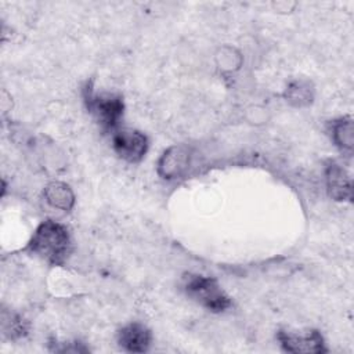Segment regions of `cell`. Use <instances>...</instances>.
<instances>
[{
	"mask_svg": "<svg viewBox=\"0 0 354 354\" xmlns=\"http://www.w3.org/2000/svg\"><path fill=\"white\" fill-rule=\"evenodd\" d=\"M191 165V149L187 145H173L163 152L158 163V173L166 180L184 176Z\"/></svg>",
	"mask_w": 354,
	"mask_h": 354,
	"instance_id": "8992f818",
	"label": "cell"
},
{
	"mask_svg": "<svg viewBox=\"0 0 354 354\" xmlns=\"http://www.w3.org/2000/svg\"><path fill=\"white\" fill-rule=\"evenodd\" d=\"M278 340L285 351L289 353H325L322 335L315 329L290 332L279 330Z\"/></svg>",
	"mask_w": 354,
	"mask_h": 354,
	"instance_id": "5b68a950",
	"label": "cell"
},
{
	"mask_svg": "<svg viewBox=\"0 0 354 354\" xmlns=\"http://www.w3.org/2000/svg\"><path fill=\"white\" fill-rule=\"evenodd\" d=\"M183 288L192 300L212 313H221L231 306L230 297L212 277L185 274L183 277Z\"/></svg>",
	"mask_w": 354,
	"mask_h": 354,
	"instance_id": "7a4b0ae2",
	"label": "cell"
},
{
	"mask_svg": "<svg viewBox=\"0 0 354 354\" xmlns=\"http://www.w3.org/2000/svg\"><path fill=\"white\" fill-rule=\"evenodd\" d=\"M151 330L140 322L129 324L123 326L118 333V343L120 344V347L130 353L147 351L151 346Z\"/></svg>",
	"mask_w": 354,
	"mask_h": 354,
	"instance_id": "ba28073f",
	"label": "cell"
},
{
	"mask_svg": "<svg viewBox=\"0 0 354 354\" xmlns=\"http://www.w3.org/2000/svg\"><path fill=\"white\" fill-rule=\"evenodd\" d=\"M325 180H326L328 194L332 199L335 201L351 199V177L342 165L330 160L325 167Z\"/></svg>",
	"mask_w": 354,
	"mask_h": 354,
	"instance_id": "52a82bcc",
	"label": "cell"
},
{
	"mask_svg": "<svg viewBox=\"0 0 354 354\" xmlns=\"http://www.w3.org/2000/svg\"><path fill=\"white\" fill-rule=\"evenodd\" d=\"M112 148L119 158L130 163H137L147 153L148 140L138 130L120 129L112 134Z\"/></svg>",
	"mask_w": 354,
	"mask_h": 354,
	"instance_id": "277c9868",
	"label": "cell"
},
{
	"mask_svg": "<svg viewBox=\"0 0 354 354\" xmlns=\"http://www.w3.org/2000/svg\"><path fill=\"white\" fill-rule=\"evenodd\" d=\"M286 98L295 105H304L311 101V93L308 84L303 82L292 83L286 90Z\"/></svg>",
	"mask_w": 354,
	"mask_h": 354,
	"instance_id": "8fae6325",
	"label": "cell"
},
{
	"mask_svg": "<svg viewBox=\"0 0 354 354\" xmlns=\"http://www.w3.org/2000/svg\"><path fill=\"white\" fill-rule=\"evenodd\" d=\"M84 101L87 109L94 115L102 129L113 130L122 115H123V101L119 95L113 94H95L91 86L84 88Z\"/></svg>",
	"mask_w": 354,
	"mask_h": 354,
	"instance_id": "3957f363",
	"label": "cell"
},
{
	"mask_svg": "<svg viewBox=\"0 0 354 354\" xmlns=\"http://www.w3.org/2000/svg\"><path fill=\"white\" fill-rule=\"evenodd\" d=\"M332 138L339 147V149L344 153L353 152V120L351 118H340L337 120H333L330 124Z\"/></svg>",
	"mask_w": 354,
	"mask_h": 354,
	"instance_id": "30bf717a",
	"label": "cell"
},
{
	"mask_svg": "<svg viewBox=\"0 0 354 354\" xmlns=\"http://www.w3.org/2000/svg\"><path fill=\"white\" fill-rule=\"evenodd\" d=\"M28 249L53 266H64L72 252L71 234L65 225L46 220L33 232Z\"/></svg>",
	"mask_w": 354,
	"mask_h": 354,
	"instance_id": "6da1fadb",
	"label": "cell"
},
{
	"mask_svg": "<svg viewBox=\"0 0 354 354\" xmlns=\"http://www.w3.org/2000/svg\"><path fill=\"white\" fill-rule=\"evenodd\" d=\"M44 198L53 207L65 212L71 210L75 203V195L71 187L58 181L51 183L44 188Z\"/></svg>",
	"mask_w": 354,
	"mask_h": 354,
	"instance_id": "9c48e42d",
	"label": "cell"
}]
</instances>
